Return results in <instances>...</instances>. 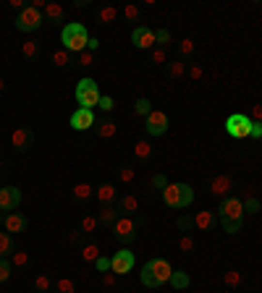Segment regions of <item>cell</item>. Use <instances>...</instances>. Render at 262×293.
<instances>
[{
    "label": "cell",
    "mask_w": 262,
    "mask_h": 293,
    "mask_svg": "<svg viewBox=\"0 0 262 293\" xmlns=\"http://www.w3.org/2000/svg\"><path fill=\"white\" fill-rule=\"evenodd\" d=\"M61 42H63V50H66V53H84V50H87V42H89V31H87L84 24L71 21V24H66V27H63Z\"/></svg>",
    "instance_id": "obj_2"
},
{
    "label": "cell",
    "mask_w": 262,
    "mask_h": 293,
    "mask_svg": "<svg viewBox=\"0 0 262 293\" xmlns=\"http://www.w3.org/2000/svg\"><path fill=\"white\" fill-rule=\"evenodd\" d=\"M152 186L163 191V188L168 186V178H165V173H155V175H152Z\"/></svg>",
    "instance_id": "obj_45"
},
{
    "label": "cell",
    "mask_w": 262,
    "mask_h": 293,
    "mask_svg": "<svg viewBox=\"0 0 262 293\" xmlns=\"http://www.w3.org/2000/svg\"><path fill=\"white\" fill-rule=\"evenodd\" d=\"M97 228H100V220L94 217V215H87V217H81V233L92 236V233H97Z\"/></svg>",
    "instance_id": "obj_28"
},
{
    "label": "cell",
    "mask_w": 262,
    "mask_h": 293,
    "mask_svg": "<svg viewBox=\"0 0 262 293\" xmlns=\"http://www.w3.org/2000/svg\"><path fill=\"white\" fill-rule=\"evenodd\" d=\"M11 275H14V264H11L8 259H0V283L11 280Z\"/></svg>",
    "instance_id": "obj_36"
},
{
    "label": "cell",
    "mask_w": 262,
    "mask_h": 293,
    "mask_svg": "<svg viewBox=\"0 0 262 293\" xmlns=\"http://www.w3.org/2000/svg\"><path fill=\"white\" fill-rule=\"evenodd\" d=\"M55 288H58V293H76L74 280H68V278H61L58 283H55Z\"/></svg>",
    "instance_id": "obj_38"
},
{
    "label": "cell",
    "mask_w": 262,
    "mask_h": 293,
    "mask_svg": "<svg viewBox=\"0 0 262 293\" xmlns=\"http://www.w3.org/2000/svg\"><path fill=\"white\" fill-rule=\"evenodd\" d=\"M134 110H137L139 115H144V118H147V115L152 113V102L147 100V97H139V100H137V105H134Z\"/></svg>",
    "instance_id": "obj_34"
},
{
    "label": "cell",
    "mask_w": 262,
    "mask_h": 293,
    "mask_svg": "<svg viewBox=\"0 0 262 293\" xmlns=\"http://www.w3.org/2000/svg\"><path fill=\"white\" fill-rule=\"evenodd\" d=\"M178 50H181V61H186V58L194 55V42H191V40H181Z\"/></svg>",
    "instance_id": "obj_39"
},
{
    "label": "cell",
    "mask_w": 262,
    "mask_h": 293,
    "mask_svg": "<svg viewBox=\"0 0 262 293\" xmlns=\"http://www.w3.org/2000/svg\"><path fill=\"white\" fill-rule=\"evenodd\" d=\"M42 21H45V16H42V11H37V8H31V5H27L24 11H18V16H16V29L18 31H37L42 27Z\"/></svg>",
    "instance_id": "obj_6"
},
{
    "label": "cell",
    "mask_w": 262,
    "mask_h": 293,
    "mask_svg": "<svg viewBox=\"0 0 262 293\" xmlns=\"http://www.w3.org/2000/svg\"><path fill=\"white\" fill-rule=\"evenodd\" d=\"M21 204V188H16V186H0V210H8V212H14L16 207Z\"/></svg>",
    "instance_id": "obj_11"
},
{
    "label": "cell",
    "mask_w": 262,
    "mask_h": 293,
    "mask_svg": "<svg viewBox=\"0 0 262 293\" xmlns=\"http://www.w3.org/2000/svg\"><path fill=\"white\" fill-rule=\"evenodd\" d=\"M226 131L233 139H249V134H252V118L244 113H231L226 118Z\"/></svg>",
    "instance_id": "obj_5"
},
{
    "label": "cell",
    "mask_w": 262,
    "mask_h": 293,
    "mask_svg": "<svg viewBox=\"0 0 262 293\" xmlns=\"http://www.w3.org/2000/svg\"><path fill=\"white\" fill-rule=\"evenodd\" d=\"M184 74H186V61L176 58V61L168 63V76H170V79H181Z\"/></svg>",
    "instance_id": "obj_26"
},
{
    "label": "cell",
    "mask_w": 262,
    "mask_h": 293,
    "mask_svg": "<svg viewBox=\"0 0 262 293\" xmlns=\"http://www.w3.org/2000/svg\"><path fill=\"white\" fill-rule=\"evenodd\" d=\"M223 283H226L228 288H236V285H241V272H239V270H228L226 275H223Z\"/></svg>",
    "instance_id": "obj_33"
},
{
    "label": "cell",
    "mask_w": 262,
    "mask_h": 293,
    "mask_svg": "<svg viewBox=\"0 0 262 293\" xmlns=\"http://www.w3.org/2000/svg\"><path fill=\"white\" fill-rule=\"evenodd\" d=\"M118 210L126 215V217H131V215H137V210H139V199L137 197H131V194H126V197H121L118 199Z\"/></svg>",
    "instance_id": "obj_20"
},
{
    "label": "cell",
    "mask_w": 262,
    "mask_h": 293,
    "mask_svg": "<svg viewBox=\"0 0 262 293\" xmlns=\"http://www.w3.org/2000/svg\"><path fill=\"white\" fill-rule=\"evenodd\" d=\"M218 220H244V201L239 197H226L218 210Z\"/></svg>",
    "instance_id": "obj_7"
},
{
    "label": "cell",
    "mask_w": 262,
    "mask_h": 293,
    "mask_svg": "<svg viewBox=\"0 0 262 293\" xmlns=\"http://www.w3.org/2000/svg\"><path fill=\"white\" fill-rule=\"evenodd\" d=\"M241 201H244V215H247V212H249V215H257V212L262 210L260 199H257V197H254V194H252V188H247V197L241 199Z\"/></svg>",
    "instance_id": "obj_23"
},
{
    "label": "cell",
    "mask_w": 262,
    "mask_h": 293,
    "mask_svg": "<svg viewBox=\"0 0 262 293\" xmlns=\"http://www.w3.org/2000/svg\"><path fill=\"white\" fill-rule=\"evenodd\" d=\"M34 144V134H31V128H14V134H11V147L16 149V152H27Z\"/></svg>",
    "instance_id": "obj_14"
},
{
    "label": "cell",
    "mask_w": 262,
    "mask_h": 293,
    "mask_svg": "<svg viewBox=\"0 0 262 293\" xmlns=\"http://www.w3.org/2000/svg\"><path fill=\"white\" fill-rule=\"evenodd\" d=\"M94 197H97L100 204H113L116 197H118V191H116V186H113V184H102V186L94 188Z\"/></svg>",
    "instance_id": "obj_18"
},
{
    "label": "cell",
    "mask_w": 262,
    "mask_h": 293,
    "mask_svg": "<svg viewBox=\"0 0 262 293\" xmlns=\"http://www.w3.org/2000/svg\"><path fill=\"white\" fill-rule=\"evenodd\" d=\"M97 108H102V110H113V108H116V102H113V97L102 94V97H100V102H97Z\"/></svg>",
    "instance_id": "obj_49"
},
{
    "label": "cell",
    "mask_w": 262,
    "mask_h": 293,
    "mask_svg": "<svg viewBox=\"0 0 262 293\" xmlns=\"http://www.w3.org/2000/svg\"><path fill=\"white\" fill-rule=\"evenodd\" d=\"M34 285H37V291L47 293V288H50V278H47V275H37V280H34Z\"/></svg>",
    "instance_id": "obj_46"
},
{
    "label": "cell",
    "mask_w": 262,
    "mask_h": 293,
    "mask_svg": "<svg viewBox=\"0 0 262 293\" xmlns=\"http://www.w3.org/2000/svg\"><path fill=\"white\" fill-rule=\"evenodd\" d=\"M5 223V215H3V210H0V225H3Z\"/></svg>",
    "instance_id": "obj_57"
},
{
    "label": "cell",
    "mask_w": 262,
    "mask_h": 293,
    "mask_svg": "<svg viewBox=\"0 0 262 293\" xmlns=\"http://www.w3.org/2000/svg\"><path fill=\"white\" fill-rule=\"evenodd\" d=\"M97 40H94V37H89V42H87V47H89V53H92V50H97Z\"/></svg>",
    "instance_id": "obj_56"
},
{
    "label": "cell",
    "mask_w": 262,
    "mask_h": 293,
    "mask_svg": "<svg viewBox=\"0 0 262 293\" xmlns=\"http://www.w3.org/2000/svg\"><path fill=\"white\" fill-rule=\"evenodd\" d=\"M53 66H58V68L68 66V53H66V50H55V53H53Z\"/></svg>",
    "instance_id": "obj_41"
},
{
    "label": "cell",
    "mask_w": 262,
    "mask_h": 293,
    "mask_svg": "<svg viewBox=\"0 0 262 293\" xmlns=\"http://www.w3.org/2000/svg\"><path fill=\"white\" fill-rule=\"evenodd\" d=\"M121 210L116 204H102V210L97 212V220H100V225H116V220L121 217L118 215Z\"/></svg>",
    "instance_id": "obj_19"
},
{
    "label": "cell",
    "mask_w": 262,
    "mask_h": 293,
    "mask_svg": "<svg viewBox=\"0 0 262 293\" xmlns=\"http://www.w3.org/2000/svg\"><path fill=\"white\" fill-rule=\"evenodd\" d=\"M113 236H116L121 244H131L137 238V223L131 217H118L116 225H113Z\"/></svg>",
    "instance_id": "obj_9"
},
{
    "label": "cell",
    "mask_w": 262,
    "mask_h": 293,
    "mask_svg": "<svg viewBox=\"0 0 262 293\" xmlns=\"http://www.w3.org/2000/svg\"><path fill=\"white\" fill-rule=\"evenodd\" d=\"M81 259H84V262H97L100 259V246L97 244H87L84 249H81Z\"/></svg>",
    "instance_id": "obj_29"
},
{
    "label": "cell",
    "mask_w": 262,
    "mask_h": 293,
    "mask_svg": "<svg viewBox=\"0 0 262 293\" xmlns=\"http://www.w3.org/2000/svg\"><path fill=\"white\" fill-rule=\"evenodd\" d=\"M173 288H178V291H184V288H189V272H181V270H173V275H170V280H168Z\"/></svg>",
    "instance_id": "obj_25"
},
{
    "label": "cell",
    "mask_w": 262,
    "mask_h": 293,
    "mask_svg": "<svg viewBox=\"0 0 262 293\" xmlns=\"http://www.w3.org/2000/svg\"><path fill=\"white\" fill-rule=\"evenodd\" d=\"M11 264H14V267H24V264H29V254L16 251V254H14V259H11Z\"/></svg>",
    "instance_id": "obj_43"
},
{
    "label": "cell",
    "mask_w": 262,
    "mask_h": 293,
    "mask_svg": "<svg viewBox=\"0 0 262 293\" xmlns=\"http://www.w3.org/2000/svg\"><path fill=\"white\" fill-rule=\"evenodd\" d=\"M116 272H102V285H108V288H113L116 285Z\"/></svg>",
    "instance_id": "obj_52"
},
{
    "label": "cell",
    "mask_w": 262,
    "mask_h": 293,
    "mask_svg": "<svg viewBox=\"0 0 262 293\" xmlns=\"http://www.w3.org/2000/svg\"><path fill=\"white\" fill-rule=\"evenodd\" d=\"M178 249H181V251H194V238L181 236V238H178Z\"/></svg>",
    "instance_id": "obj_42"
},
{
    "label": "cell",
    "mask_w": 262,
    "mask_h": 293,
    "mask_svg": "<svg viewBox=\"0 0 262 293\" xmlns=\"http://www.w3.org/2000/svg\"><path fill=\"white\" fill-rule=\"evenodd\" d=\"M134 175H137V173H134V168H131V165H123V168L118 170L121 184H131V181H134Z\"/></svg>",
    "instance_id": "obj_40"
},
{
    "label": "cell",
    "mask_w": 262,
    "mask_h": 293,
    "mask_svg": "<svg viewBox=\"0 0 262 293\" xmlns=\"http://www.w3.org/2000/svg\"><path fill=\"white\" fill-rule=\"evenodd\" d=\"M231 188H233V181H231V175H226V173L215 175V178L210 181V191H213L215 197H228Z\"/></svg>",
    "instance_id": "obj_16"
},
{
    "label": "cell",
    "mask_w": 262,
    "mask_h": 293,
    "mask_svg": "<svg viewBox=\"0 0 262 293\" xmlns=\"http://www.w3.org/2000/svg\"><path fill=\"white\" fill-rule=\"evenodd\" d=\"M168 126H170V121H168V115H165L163 110H152V113L144 118V128H147L150 136H163L165 131H168Z\"/></svg>",
    "instance_id": "obj_8"
},
{
    "label": "cell",
    "mask_w": 262,
    "mask_h": 293,
    "mask_svg": "<svg viewBox=\"0 0 262 293\" xmlns=\"http://www.w3.org/2000/svg\"><path fill=\"white\" fill-rule=\"evenodd\" d=\"M134 157L137 160H150L152 157V144L150 141H137V144H134Z\"/></svg>",
    "instance_id": "obj_27"
},
{
    "label": "cell",
    "mask_w": 262,
    "mask_h": 293,
    "mask_svg": "<svg viewBox=\"0 0 262 293\" xmlns=\"http://www.w3.org/2000/svg\"><path fill=\"white\" fill-rule=\"evenodd\" d=\"M170 275H173V267L168 264V259H150L142 267V283L147 288H160L163 283H168Z\"/></svg>",
    "instance_id": "obj_1"
},
{
    "label": "cell",
    "mask_w": 262,
    "mask_h": 293,
    "mask_svg": "<svg viewBox=\"0 0 262 293\" xmlns=\"http://www.w3.org/2000/svg\"><path fill=\"white\" fill-rule=\"evenodd\" d=\"M220 228L228 233V236H233V233L241 231V220H220Z\"/></svg>",
    "instance_id": "obj_35"
},
{
    "label": "cell",
    "mask_w": 262,
    "mask_h": 293,
    "mask_svg": "<svg viewBox=\"0 0 262 293\" xmlns=\"http://www.w3.org/2000/svg\"><path fill=\"white\" fill-rule=\"evenodd\" d=\"M252 121H262V105H252V115H249Z\"/></svg>",
    "instance_id": "obj_54"
},
{
    "label": "cell",
    "mask_w": 262,
    "mask_h": 293,
    "mask_svg": "<svg viewBox=\"0 0 262 293\" xmlns=\"http://www.w3.org/2000/svg\"><path fill=\"white\" fill-rule=\"evenodd\" d=\"M131 42L137 50H152L155 47V31L150 27H137L131 31Z\"/></svg>",
    "instance_id": "obj_13"
},
{
    "label": "cell",
    "mask_w": 262,
    "mask_h": 293,
    "mask_svg": "<svg viewBox=\"0 0 262 293\" xmlns=\"http://www.w3.org/2000/svg\"><path fill=\"white\" fill-rule=\"evenodd\" d=\"M94 267H97L100 272H108V270H110V259H108V257H102V254H100V259L94 262Z\"/></svg>",
    "instance_id": "obj_53"
},
{
    "label": "cell",
    "mask_w": 262,
    "mask_h": 293,
    "mask_svg": "<svg viewBox=\"0 0 262 293\" xmlns=\"http://www.w3.org/2000/svg\"><path fill=\"white\" fill-rule=\"evenodd\" d=\"M14 254V241H11V233L0 231V259H8Z\"/></svg>",
    "instance_id": "obj_24"
},
{
    "label": "cell",
    "mask_w": 262,
    "mask_h": 293,
    "mask_svg": "<svg viewBox=\"0 0 262 293\" xmlns=\"http://www.w3.org/2000/svg\"><path fill=\"white\" fill-rule=\"evenodd\" d=\"M74 197L79 199V201L92 199V197H94V188L89 186V184H76V186H74Z\"/></svg>",
    "instance_id": "obj_30"
},
{
    "label": "cell",
    "mask_w": 262,
    "mask_h": 293,
    "mask_svg": "<svg viewBox=\"0 0 262 293\" xmlns=\"http://www.w3.org/2000/svg\"><path fill=\"white\" fill-rule=\"evenodd\" d=\"M155 45L157 47H168L170 45V31L168 29H157L155 31Z\"/></svg>",
    "instance_id": "obj_37"
},
{
    "label": "cell",
    "mask_w": 262,
    "mask_h": 293,
    "mask_svg": "<svg viewBox=\"0 0 262 293\" xmlns=\"http://www.w3.org/2000/svg\"><path fill=\"white\" fill-rule=\"evenodd\" d=\"M202 74H204L202 66H191L189 68V76H191V79H202Z\"/></svg>",
    "instance_id": "obj_55"
},
{
    "label": "cell",
    "mask_w": 262,
    "mask_h": 293,
    "mask_svg": "<svg viewBox=\"0 0 262 293\" xmlns=\"http://www.w3.org/2000/svg\"><path fill=\"white\" fill-rule=\"evenodd\" d=\"M21 53H24V58H27V61H34V58L40 55V42H24Z\"/></svg>",
    "instance_id": "obj_32"
},
{
    "label": "cell",
    "mask_w": 262,
    "mask_h": 293,
    "mask_svg": "<svg viewBox=\"0 0 262 293\" xmlns=\"http://www.w3.org/2000/svg\"><path fill=\"white\" fill-rule=\"evenodd\" d=\"M249 139H254V141L262 139V121H252V134H249Z\"/></svg>",
    "instance_id": "obj_47"
},
{
    "label": "cell",
    "mask_w": 262,
    "mask_h": 293,
    "mask_svg": "<svg viewBox=\"0 0 262 293\" xmlns=\"http://www.w3.org/2000/svg\"><path fill=\"white\" fill-rule=\"evenodd\" d=\"M76 102H79L81 108H87V110H92L94 105L100 102V87H97V81H92V79H81L79 84H76Z\"/></svg>",
    "instance_id": "obj_4"
},
{
    "label": "cell",
    "mask_w": 262,
    "mask_h": 293,
    "mask_svg": "<svg viewBox=\"0 0 262 293\" xmlns=\"http://www.w3.org/2000/svg\"><path fill=\"white\" fill-rule=\"evenodd\" d=\"M163 201L173 210H184L194 201V188L189 184H168L163 188Z\"/></svg>",
    "instance_id": "obj_3"
},
{
    "label": "cell",
    "mask_w": 262,
    "mask_h": 293,
    "mask_svg": "<svg viewBox=\"0 0 262 293\" xmlns=\"http://www.w3.org/2000/svg\"><path fill=\"white\" fill-rule=\"evenodd\" d=\"M42 16H45V21H50V24H63L66 21V8H63L61 3H47L42 11Z\"/></svg>",
    "instance_id": "obj_17"
},
{
    "label": "cell",
    "mask_w": 262,
    "mask_h": 293,
    "mask_svg": "<svg viewBox=\"0 0 262 293\" xmlns=\"http://www.w3.org/2000/svg\"><path fill=\"white\" fill-rule=\"evenodd\" d=\"M213 223H215V215L210 210H202V212L194 215V228H200V231H210Z\"/></svg>",
    "instance_id": "obj_21"
},
{
    "label": "cell",
    "mask_w": 262,
    "mask_h": 293,
    "mask_svg": "<svg viewBox=\"0 0 262 293\" xmlns=\"http://www.w3.org/2000/svg\"><path fill=\"white\" fill-rule=\"evenodd\" d=\"M94 126H97V136H100V139H113L116 131H118V126L113 121H100V123H94Z\"/></svg>",
    "instance_id": "obj_22"
},
{
    "label": "cell",
    "mask_w": 262,
    "mask_h": 293,
    "mask_svg": "<svg viewBox=\"0 0 262 293\" xmlns=\"http://www.w3.org/2000/svg\"><path fill=\"white\" fill-rule=\"evenodd\" d=\"M97 118H94V110H87V108H79L71 113V128L74 131H87V128H92Z\"/></svg>",
    "instance_id": "obj_12"
},
{
    "label": "cell",
    "mask_w": 262,
    "mask_h": 293,
    "mask_svg": "<svg viewBox=\"0 0 262 293\" xmlns=\"http://www.w3.org/2000/svg\"><path fill=\"white\" fill-rule=\"evenodd\" d=\"M131 267H134L131 249H121L110 257V272H116V275H126V272H131Z\"/></svg>",
    "instance_id": "obj_10"
},
{
    "label": "cell",
    "mask_w": 262,
    "mask_h": 293,
    "mask_svg": "<svg viewBox=\"0 0 262 293\" xmlns=\"http://www.w3.org/2000/svg\"><path fill=\"white\" fill-rule=\"evenodd\" d=\"M116 16H118V11L113 8V5H105V8H100V11H97V21H100V24H110V21H116Z\"/></svg>",
    "instance_id": "obj_31"
},
{
    "label": "cell",
    "mask_w": 262,
    "mask_h": 293,
    "mask_svg": "<svg viewBox=\"0 0 262 293\" xmlns=\"http://www.w3.org/2000/svg\"><path fill=\"white\" fill-rule=\"evenodd\" d=\"M3 89H5V81H3V79H0V92H3Z\"/></svg>",
    "instance_id": "obj_58"
},
{
    "label": "cell",
    "mask_w": 262,
    "mask_h": 293,
    "mask_svg": "<svg viewBox=\"0 0 262 293\" xmlns=\"http://www.w3.org/2000/svg\"><path fill=\"white\" fill-rule=\"evenodd\" d=\"M165 61H168L165 47H155V50H152V63H165Z\"/></svg>",
    "instance_id": "obj_44"
},
{
    "label": "cell",
    "mask_w": 262,
    "mask_h": 293,
    "mask_svg": "<svg viewBox=\"0 0 262 293\" xmlns=\"http://www.w3.org/2000/svg\"><path fill=\"white\" fill-rule=\"evenodd\" d=\"M176 228H178V231H189V228H194V217H178Z\"/></svg>",
    "instance_id": "obj_48"
},
{
    "label": "cell",
    "mask_w": 262,
    "mask_h": 293,
    "mask_svg": "<svg viewBox=\"0 0 262 293\" xmlns=\"http://www.w3.org/2000/svg\"><path fill=\"white\" fill-rule=\"evenodd\" d=\"M123 16L129 18V21H137V18H139V8H137V5H126V8H123Z\"/></svg>",
    "instance_id": "obj_50"
},
{
    "label": "cell",
    "mask_w": 262,
    "mask_h": 293,
    "mask_svg": "<svg viewBox=\"0 0 262 293\" xmlns=\"http://www.w3.org/2000/svg\"><path fill=\"white\" fill-rule=\"evenodd\" d=\"M260 144H262V139H260Z\"/></svg>",
    "instance_id": "obj_59"
},
{
    "label": "cell",
    "mask_w": 262,
    "mask_h": 293,
    "mask_svg": "<svg viewBox=\"0 0 262 293\" xmlns=\"http://www.w3.org/2000/svg\"><path fill=\"white\" fill-rule=\"evenodd\" d=\"M79 66H94V55L92 53H79Z\"/></svg>",
    "instance_id": "obj_51"
},
{
    "label": "cell",
    "mask_w": 262,
    "mask_h": 293,
    "mask_svg": "<svg viewBox=\"0 0 262 293\" xmlns=\"http://www.w3.org/2000/svg\"><path fill=\"white\" fill-rule=\"evenodd\" d=\"M37 293H42V291H37Z\"/></svg>",
    "instance_id": "obj_60"
},
{
    "label": "cell",
    "mask_w": 262,
    "mask_h": 293,
    "mask_svg": "<svg viewBox=\"0 0 262 293\" xmlns=\"http://www.w3.org/2000/svg\"><path fill=\"white\" fill-rule=\"evenodd\" d=\"M3 228H5V233H24V231L29 228V217H27L24 212L14 210V212H8V215H5Z\"/></svg>",
    "instance_id": "obj_15"
}]
</instances>
